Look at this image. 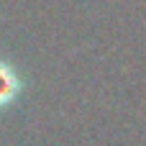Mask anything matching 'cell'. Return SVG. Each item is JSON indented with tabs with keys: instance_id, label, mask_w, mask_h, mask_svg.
<instances>
[{
	"instance_id": "cell-1",
	"label": "cell",
	"mask_w": 146,
	"mask_h": 146,
	"mask_svg": "<svg viewBox=\"0 0 146 146\" xmlns=\"http://www.w3.org/2000/svg\"><path fill=\"white\" fill-rule=\"evenodd\" d=\"M23 92V77L21 72L8 62V59H0V113L13 108L18 103Z\"/></svg>"
}]
</instances>
